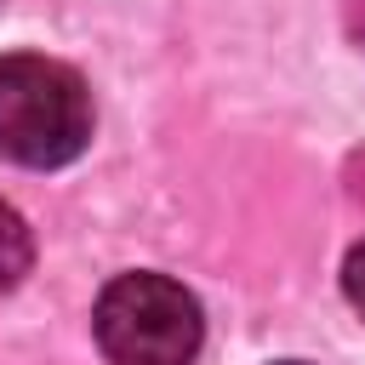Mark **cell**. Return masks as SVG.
Returning a JSON list of instances; mask_svg holds the SVG:
<instances>
[{"instance_id":"5","label":"cell","mask_w":365,"mask_h":365,"mask_svg":"<svg viewBox=\"0 0 365 365\" xmlns=\"http://www.w3.org/2000/svg\"><path fill=\"white\" fill-rule=\"evenodd\" d=\"M348 188H354V200H365V154L348 160Z\"/></svg>"},{"instance_id":"4","label":"cell","mask_w":365,"mask_h":365,"mask_svg":"<svg viewBox=\"0 0 365 365\" xmlns=\"http://www.w3.org/2000/svg\"><path fill=\"white\" fill-rule=\"evenodd\" d=\"M342 297H348V308L365 319V240L348 251V262H342Z\"/></svg>"},{"instance_id":"1","label":"cell","mask_w":365,"mask_h":365,"mask_svg":"<svg viewBox=\"0 0 365 365\" xmlns=\"http://www.w3.org/2000/svg\"><path fill=\"white\" fill-rule=\"evenodd\" d=\"M91 86L80 68L40 57V51H6L0 57V154L34 171L68 165L91 143Z\"/></svg>"},{"instance_id":"3","label":"cell","mask_w":365,"mask_h":365,"mask_svg":"<svg viewBox=\"0 0 365 365\" xmlns=\"http://www.w3.org/2000/svg\"><path fill=\"white\" fill-rule=\"evenodd\" d=\"M29 268H34V234H29L23 211L0 200V291H17Z\"/></svg>"},{"instance_id":"2","label":"cell","mask_w":365,"mask_h":365,"mask_svg":"<svg viewBox=\"0 0 365 365\" xmlns=\"http://www.w3.org/2000/svg\"><path fill=\"white\" fill-rule=\"evenodd\" d=\"M91 331L108 365H194L205 342V314L182 279L137 268L114 274L97 291Z\"/></svg>"},{"instance_id":"6","label":"cell","mask_w":365,"mask_h":365,"mask_svg":"<svg viewBox=\"0 0 365 365\" xmlns=\"http://www.w3.org/2000/svg\"><path fill=\"white\" fill-rule=\"evenodd\" d=\"M279 365H302V359H279Z\"/></svg>"}]
</instances>
